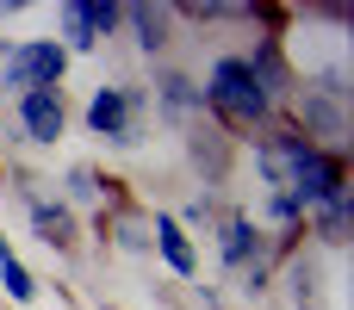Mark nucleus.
Returning a JSON list of instances; mask_svg holds the SVG:
<instances>
[{
  "label": "nucleus",
  "instance_id": "nucleus-2",
  "mask_svg": "<svg viewBox=\"0 0 354 310\" xmlns=\"http://www.w3.org/2000/svg\"><path fill=\"white\" fill-rule=\"evenodd\" d=\"M68 50L56 37H25V43H0V93H37V87H62Z\"/></svg>",
  "mask_w": 354,
  "mask_h": 310
},
{
  "label": "nucleus",
  "instance_id": "nucleus-16",
  "mask_svg": "<svg viewBox=\"0 0 354 310\" xmlns=\"http://www.w3.org/2000/svg\"><path fill=\"white\" fill-rule=\"evenodd\" d=\"M212 310H230V304H212Z\"/></svg>",
  "mask_w": 354,
  "mask_h": 310
},
{
  "label": "nucleus",
  "instance_id": "nucleus-15",
  "mask_svg": "<svg viewBox=\"0 0 354 310\" xmlns=\"http://www.w3.org/2000/svg\"><path fill=\"white\" fill-rule=\"evenodd\" d=\"M6 255H12V242H6V230H0V261H6Z\"/></svg>",
  "mask_w": 354,
  "mask_h": 310
},
{
  "label": "nucleus",
  "instance_id": "nucleus-3",
  "mask_svg": "<svg viewBox=\"0 0 354 310\" xmlns=\"http://www.w3.org/2000/svg\"><path fill=\"white\" fill-rule=\"evenodd\" d=\"M324 149L299 130V124H280V130H268L261 137V149H255V162H261V174H268V186L280 193V199H292V186L305 180V168L317 162Z\"/></svg>",
  "mask_w": 354,
  "mask_h": 310
},
{
  "label": "nucleus",
  "instance_id": "nucleus-4",
  "mask_svg": "<svg viewBox=\"0 0 354 310\" xmlns=\"http://www.w3.org/2000/svg\"><path fill=\"white\" fill-rule=\"evenodd\" d=\"M218 255H224V267L243 280V292H261V286H268V242H261V224H255V217L230 211V217L218 224Z\"/></svg>",
  "mask_w": 354,
  "mask_h": 310
},
{
  "label": "nucleus",
  "instance_id": "nucleus-13",
  "mask_svg": "<svg viewBox=\"0 0 354 310\" xmlns=\"http://www.w3.org/2000/svg\"><path fill=\"white\" fill-rule=\"evenodd\" d=\"M0 286H6V298H12V304H31V298H37V280H31V267H25L19 255H6V261H0Z\"/></svg>",
  "mask_w": 354,
  "mask_h": 310
},
{
  "label": "nucleus",
  "instance_id": "nucleus-1",
  "mask_svg": "<svg viewBox=\"0 0 354 310\" xmlns=\"http://www.w3.org/2000/svg\"><path fill=\"white\" fill-rule=\"evenodd\" d=\"M199 93H205V106H212L230 130H261V124L274 118V81H268L249 56H224Z\"/></svg>",
  "mask_w": 354,
  "mask_h": 310
},
{
  "label": "nucleus",
  "instance_id": "nucleus-14",
  "mask_svg": "<svg viewBox=\"0 0 354 310\" xmlns=\"http://www.w3.org/2000/svg\"><path fill=\"white\" fill-rule=\"evenodd\" d=\"M68 199H75V205H93V199H100V174H93V168H68Z\"/></svg>",
  "mask_w": 354,
  "mask_h": 310
},
{
  "label": "nucleus",
  "instance_id": "nucleus-5",
  "mask_svg": "<svg viewBox=\"0 0 354 310\" xmlns=\"http://www.w3.org/2000/svg\"><path fill=\"white\" fill-rule=\"evenodd\" d=\"M137 112H143V93L137 87H100L93 99H87V130L100 137V143H137Z\"/></svg>",
  "mask_w": 354,
  "mask_h": 310
},
{
  "label": "nucleus",
  "instance_id": "nucleus-10",
  "mask_svg": "<svg viewBox=\"0 0 354 310\" xmlns=\"http://www.w3.org/2000/svg\"><path fill=\"white\" fill-rule=\"evenodd\" d=\"M149 236H156L162 261H168L180 280H193V273H199V255H193V242H187V230H180L174 217H156V224H149Z\"/></svg>",
  "mask_w": 354,
  "mask_h": 310
},
{
  "label": "nucleus",
  "instance_id": "nucleus-9",
  "mask_svg": "<svg viewBox=\"0 0 354 310\" xmlns=\"http://www.w3.org/2000/svg\"><path fill=\"white\" fill-rule=\"evenodd\" d=\"M118 19L137 31V50H149V56L168 50V19H174L168 6H143V0H137V6H118Z\"/></svg>",
  "mask_w": 354,
  "mask_h": 310
},
{
  "label": "nucleus",
  "instance_id": "nucleus-8",
  "mask_svg": "<svg viewBox=\"0 0 354 310\" xmlns=\"http://www.w3.org/2000/svg\"><path fill=\"white\" fill-rule=\"evenodd\" d=\"M25 205H31L37 242L56 249V255H68V249H75V211H68V205H50V199H25Z\"/></svg>",
  "mask_w": 354,
  "mask_h": 310
},
{
  "label": "nucleus",
  "instance_id": "nucleus-11",
  "mask_svg": "<svg viewBox=\"0 0 354 310\" xmlns=\"http://www.w3.org/2000/svg\"><path fill=\"white\" fill-rule=\"evenodd\" d=\"M156 99L174 112V118H193V112H205V93H199V81L193 75H156Z\"/></svg>",
  "mask_w": 354,
  "mask_h": 310
},
{
  "label": "nucleus",
  "instance_id": "nucleus-12",
  "mask_svg": "<svg viewBox=\"0 0 354 310\" xmlns=\"http://www.w3.org/2000/svg\"><path fill=\"white\" fill-rule=\"evenodd\" d=\"M305 224H311V230H317L330 249H336V242H348V199H336V205H317Z\"/></svg>",
  "mask_w": 354,
  "mask_h": 310
},
{
  "label": "nucleus",
  "instance_id": "nucleus-6",
  "mask_svg": "<svg viewBox=\"0 0 354 310\" xmlns=\"http://www.w3.org/2000/svg\"><path fill=\"white\" fill-rule=\"evenodd\" d=\"M62 50H93L118 31V6L112 0H62Z\"/></svg>",
  "mask_w": 354,
  "mask_h": 310
},
{
  "label": "nucleus",
  "instance_id": "nucleus-7",
  "mask_svg": "<svg viewBox=\"0 0 354 310\" xmlns=\"http://www.w3.org/2000/svg\"><path fill=\"white\" fill-rule=\"evenodd\" d=\"M19 130L25 143H56L68 130V106H62V87H37V93H19Z\"/></svg>",
  "mask_w": 354,
  "mask_h": 310
}]
</instances>
